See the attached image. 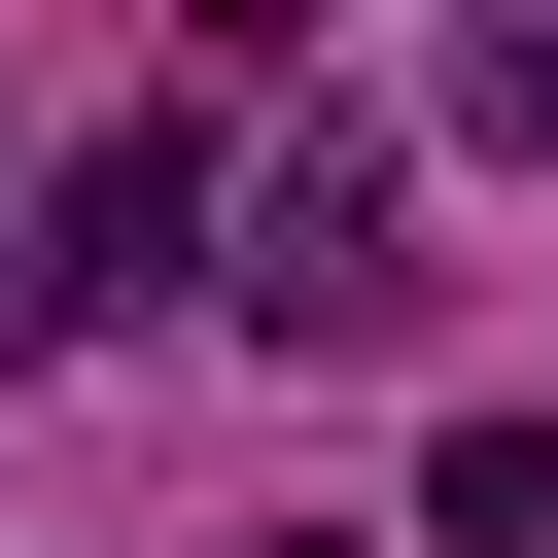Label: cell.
Segmentation results:
<instances>
[{
  "mask_svg": "<svg viewBox=\"0 0 558 558\" xmlns=\"http://www.w3.org/2000/svg\"><path fill=\"white\" fill-rule=\"evenodd\" d=\"M279 558H349V523H279Z\"/></svg>",
  "mask_w": 558,
  "mask_h": 558,
  "instance_id": "5",
  "label": "cell"
},
{
  "mask_svg": "<svg viewBox=\"0 0 558 558\" xmlns=\"http://www.w3.org/2000/svg\"><path fill=\"white\" fill-rule=\"evenodd\" d=\"M244 314H279V349H384V314H418V209H384V140H314V174L244 209Z\"/></svg>",
  "mask_w": 558,
  "mask_h": 558,
  "instance_id": "2",
  "label": "cell"
},
{
  "mask_svg": "<svg viewBox=\"0 0 558 558\" xmlns=\"http://www.w3.org/2000/svg\"><path fill=\"white\" fill-rule=\"evenodd\" d=\"M418 523H453V558H558V418H453V453H418Z\"/></svg>",
  "mask_w": 558,
  "mask_h": 558,
  "instance_id": "3",
  "label": "cell"
},
{
  "mask_svg": "<svg viewBox=\"0 0 558 558\" xmlns=\"http://www.w3.org/2000/svg\"><path fill=\"white\" fill-rule=\"evenodd\" d=\"M453 140H523V174H558V0H488V35H453Z\"/></svg>",
  "mask_w": 558,
  "mask_h": 558,
  "instance_id": "4",
  "label": "cell"
},
{
  "mask_svg": "<svg viewBox=\"0 0 558 558\" xmlns=\"http://www.w3.org/2000/svg\"><path fill=\"white\" fill-rule=\"evenodd\" d=\"M209 244H244V174H209V140H174V105H140V140H70V174H35V314H174V279H209Z\"/></svg>",
  "mask_w": 558,
  "mask_h": 558,
  "instance_id": "1",
  "label": "cell"
}]
</instances>
